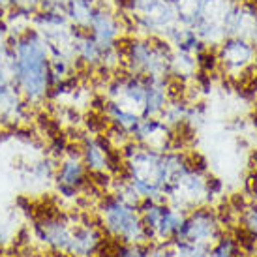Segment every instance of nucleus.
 Wrapping results in <instances>:
<instances>
[{"instance_id":"obj_1","label":"nucleus","mask_w":257,"mask_h":257,"mask_svg":"<svg viewBox=\"0 0 257 257\" xmlns=\"http://www.w3.org/2000/svg\"><path fill=\"white\" fill-rule=\"evenodd\" d=\"M10 75L15 88L30 107L42 105L51 92V55L43 36L29 27L8 36Z\"/></svg>"},{"instance_id":"obj_2","label":"nucleus","mask_w":257,"mask_h":257,"mask_svg":"<svg viewBox=\"0 0 257 257\" xmlns=\"http://www.w3.org/2000/svg\"><path fill=\"white\" fill-rule=\"evenodd\" d=\"M173 47L158 36H128L120 43L122 68L136 75L169 77Z\"/></svg>"},{"instance_id":"obj_3","label":"nucleus","mask_w":257,"mask_h":257,"mask_svg":"<svg viewBox=\"0 0 257 257\" xmlns=\"http://www.w3.org/2000/svg\"><path fill=\"white\" fill-rule=\"evenodd\" d=\"M100 225L109 236L122 244H147L143 221L137 203L122 197L118 192H109L101 195L98 203Z\"/></svg>"},{"instance_id":"obj_4","label":"nucleus","mask_w":257,"mask_h":257,"mask_svg":"<svg viewBox=\"0 0 257 257\" xmlns=\"http://www.w3.org/2000/svg\"><path fill=\"white\" fill-rule=\"evenodd\" d=\"M255 43L248 42L238 36L223 38L216 45V57L220 72H223L227 77L238 79L248 73H253V60H255Z\"/></svg>"},{"instance_id":"obj_5","label":"nucleus","mask_w":257,"mask_h":257,"mask_svg":"<svg viewBox=\"0 0 257 257\" xmlns=\"http://www.w3.org/2000/svg\"><path fill=\"white\" fill-rule=\"evenodd\" d=\"M75 221L77 220H73V216L62 214V212L43 214L34 221V235L40 242H43L55 253L68 255Z\"/></svg>"},{"instance_id":"obj_6","label":"nucleus","mask_w":257,"mask_h":257,"mask_svg":"<svg viewBox=\"0 0 257 257\" xmlns=\"http://www.w3.org/2000/svg\"><path fill=\"white\" fill-rule=\"evenodd\" d=\"M86 32L96 40V43L100 45L101 49H116L120 47L122 40H124V21L118 15L116 10L109 8L103 2H96V6L92 10L90 21L86 27Z\"/></svg>"},{"instance_id":"obj_7","label":"nucleus","mask_w":257,"mask_h":257,"mask_svg":"<svg viewBox=\"0 0 257 257\" xmlns=\"http://www.w3.org/2000/svg\"><path fill=\"white\" fill-rule=\"evenodd\" d=\"M86 179H88V171L81 160L79 149L70 147L55 169V184H57L58 195L64 199H75L81 190L88 184Z\"/></svg>"},{"instance_id":"obj_8","label":"nucleus","mask_w":257,"mask_h":257,"mask_svg":"<svg viewBox=\"0 0 257 257\" xmlns=\"http://www.w3.org/2000/svg\"><path fill=\"white\" fill-rule=\"evenodd\" d=\"M132 141L149 147L154 150H173V130L165 124L160 116H150V118H141L139 124L136 126V130L132 132Z\"/></svg>"},{"instance_id":"obj_9","label":"nucleus","mask_w":257,"mask_h":257,"mask_svg":"<svg viewBox=\"0 0 257 257\" xmlns=\"http://www.w3.org/2000/svg\"><path fill=\"white\" fill-rule=\"evenodd\" d=\"M94 6H96V0H66L62 12L72 27L85 30L88 27Z\"/></svg>"},{"instance_id":"obj_10","label":"nucleus","mask_w":257,"mask_h":257,"mask_svg":"<svg viewBox=\"0 0 257 257\" xmlns=\"http://www.w3.org/2000/svg\"><path fill=\"white\" fill-rule=\"evenodd\" d=\"M149 244H118L113 251V257H152Z\"/></svg>"},{"instance_id":"obj_11","label":"nucleus","mask_w":257,"mask_h":257,"mask_svg":"<svg viewBox=\"0 0 257 257\" xmlns=\"http://www.w3.org/2000/svg\"><path fill=\"white\" fill-rule=\"evenodd\" d=\"M242 223L251 235L257 236V203L255 207H246L242 210Z\"/></svg>"},{"instance_id":"obj_12","label":"nucleus","mask_w":257,"mask_h":257,"mask_svg":"<svg viewBox=\"0 0 257 257\" xmlns=\"http://www.w3.org/2000/svg\"><path fill=\"white\" fill-rule=\"evenodd\" d=\"M40 4H42V0H10V8H19V10H25L30 14H36L40 10Z\"/></svg>"},{"instance_id":"obj_13","label":"nucleus","mask_w":257,"mask_h":257,"mask_svg":"<svg viewBox=\"0 0 257 257\" xmlns=\"http://www.w3.org/2000/svg\"><path fill=\"white\" fill-rule=\"evenodd\" d=\"M66 0H42L40 8L42 10H62Z\"/></svg>"},{"instance_id":"obj_14","label":"nucleus","mask_w":257,"mask_h":257,"mask_svg":"<svg viewBox=\"0 0 257 257\" xmlns=\"http://www.w3.org/2000/svg\"><path fill=\"white\" fill-rule=\"evenodd\" d=\"M0 8H10V0H0Z\"/></svg>"},{"instance_id":"obj_15","label":"nucleus","mask_w":257,"mask_h":257,"mask_svg":"<svg viewBox=\"0 0 257 257\" xmlns=\"http://www.w3.org/2000/svg\"><path fill=\"white\" fill-rule=\"evenodd\" d=\"M0 257H4V251H2V250H0Z\"/></svg>"},{"instance_id":"obj_16","label":"nucleus","mask_w":257,"mask_h":257,"mask_svg":"<svg viewBox=\"0 0 257 257\" xmlns=\"http://www.w3.org/2000/svg\"><path fill=\"white\" fill-rule=\"evenodd\" d=\"M62 257H70V255H62Z\"/></svg>"}]
</instances>
